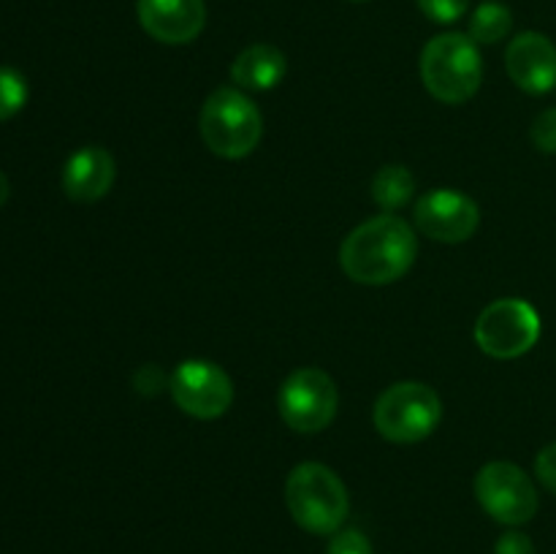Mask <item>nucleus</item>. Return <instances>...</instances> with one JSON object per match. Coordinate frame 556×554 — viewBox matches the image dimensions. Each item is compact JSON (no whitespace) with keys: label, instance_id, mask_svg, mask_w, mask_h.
Listing matches in <instances>:
<instances>
[{"label":"nucleus","instance_id":"obj_1","mask_svg":"<svg viewBox=\"0 0 556 554\" xmlns=\"http://www.w3.org/2000/svg\"><path fill=\"white\" fill-rule=\"evenodd\" d=\"M418 253L410 223L383 212L353 228L340 248V266L353 282L389 286L407 275Z\"/></svg>","mask_w":556,"mask_h":554},{"label":"nucleus","instance_id":"obj_2","mask_svg":"<svg viewBox=\"0 0 556 554\" xmlns=\"http://www.w3.org/2000/svg\"><path fill=\"white\" fill-rule=\"evenodd\" d=\"M286 503L293 521L313 536H334L351 508L342 478L320 462H302L288 473Z\"/></svg>","mask_w":556,"mask_h":554},{"label":"nucleus","instance_id":"obj_3","mask_svg":"<svg viewBox=\"0 0 556 554\" xmlns=\"http://www.w3.org/2000/svg\"><path fill=\"white\" fill-rule=\"evenodd\" d=\"M421 79L440 103H465L478 92L483 60L478 43L465 33L434 36L421 52Z\"/></svg>","mask_w":556,"mask_h":554},{"label":"nucleus","instance_id":"obj_4","mask_svg":"<svg viewBox=\"0 0 556 554\" xmlns=\"http://www.w3.org/2000/svg\"><path fill=\"white\" fill-rule=\"evenodd\" d=\"M264 119L258 106L239 87H220L201 109V136L215 155L237 161L258 147Z\"/></svg>","mask_w":556,"mask_h":554},{"label":"nucleus","instance_id":"obj_5","mask_svg":"<svg viewBox=\"0 0 556 554\" xmlns=\"http://www.w3.org/2000/svg\"><path fill=\"white\" fill-rule=\"evenodd\" d=\"M443 402L438 391L418 380L389 386L375 402V429L391 443H418L438 429Z\"/></svg>","mask_w":556,"mask_h":554},{"label":"nucleus","instance_id":"obj_6","mask_svg":"<svg viewBox=\"0 0 556 554\" xmlns=\"http://www.w3.org/2000/svg\"><path fill=\"white\" fill-rule=\"evenodd\" d=\"M340 391L329 373L318 367H302L288 375L277 394V411L282 421L302 435L324 432L337 416Z\"/></svg>","mask_w":556,"mask_h":554},{"label":"nucleus","instance_id":"obj_7","mask_svg":"<svg viewBox=\"0 0 556 554\" xmlns=\"http://www.w3.org/2000/svg\"><path fill=\"white\" fill-rule=\"evenodd\" d=\"M541 337V315L525 299H497L476 320V342L494 358H519Z\"/></svg>","mask_w":556,"mask_h":554},{"label":"nucleus","instance_id":"obj_8","mask_svg":"<svg viewBox=\"0 0 556 554\" xmlns=\"http://www.w3.org/2000/svg\"><path fill=\"white\" fill-rule=\"evenodd\" d=\"M476 498L494 521L527 525L538 514V489L514 462H489L476 476Z\"/></svg>","mask_w":556,"mask_h":554},{"label":"nucleus","instance_id":"obj_9","mask_svg":"<svg viewBox=\"0 0 556 554\" xmlns=\"http://www.w3.org/2000/svg\"><path fill=\"white\" fill-rule=\"evenodd\" d=\"M168 391L188 416L210 421L220 418L233 402V383L223 367L206 358H188L168 375Z\"/></svg>","mask_w":556,"mask_h":554},{"label":"nucleus","instance_id":"obj_10","mask_svg":"<svg viewBox=\"0 0 556 554\" xmlns=\"http://www.w3.org/2000/svg\"><path fill=\"white\" fill-rule=\"evenodd\" d=\"M481 223V210L470 196L438 188L416 201V226L438 242L456 244L470 239Z\"/></svg>","mask_w":556,"mask_h":554},{"label":"nucleus","instance_id":"obj_11","mask_svg":"<svg viewBox=\"0 0 556 554\" xmlns=\"http://www.w3.org/2000/svg\"><path fill=\"white\" fill-rule=\"evenodd\" d=\"M505 68L508 76L530 96H543V92L556 87V47L552 38L543 33H519L510 41L505 52Z\"/></svg>","mask_w":556,"mask_h":554},{"label":"nucleus","instance_id":"obj_12","mask_svg":"<svg viewBox=\"0 0 556 554\" xmlns=\"http://www.w3.org/2000/svg\"><path fill=\"white\" fill-rule=\"evenodd\" d=\"M139 22L155 41L190 43L206 25L204 0H139Z\"/></svg>","mask_w":556,"mask_h":554},{"label":"nucleus","instance_id":"obj_13","mask_svg":"<svg viewBox=\"0 0 556 554\" xmlns=\"http://www.w3.org/2000/svg\"><path fill=\"white\" fill-rule=\"evenodd\" d=\"M114 174H117L114 158L103 147H81L65 161L63 190L71 201L92 204L112 190Z\"/></svg>","mask_w":556,"mask_h":554},{"label":"nucleus","instance_id":"obj_14","mask_svg":"<svg viewBox=\"0 0 556 554\" xmlns=\"http://www.w3.org/2000/svg\"><path fill=\"white\" fill-rule=\"evenodd\" d=\"M282 76H286V54L269 43H253L231 63V81L242 90H271L280 85Z\"/></svg>","mask_w":556,"mask_h":554},{"label":"nucleus","instance_id":"obj_15","mask_svg":"<svg viewBox=\"0 0 556 554\" xmlns=\"http://www.w3.org/2000/svg\"><path fill=\"white\" fill-rule=\"evenodd\" d=\"M416 193V179H413L410 168L391 163L383 166L372 179V199L383 212H396L407 204Z\"/></svg>","mask_w":556,"mask_h":554},{"label":"nucleus","instance_id":"obj_16","mask_svg":"<svg viewBox=\"0 0 556 554\" xmlns=\"http://www.w3.org/2000/svg\"><path fill=\"white\" fill-rule=\"evenodd\" d=\"M510 27H514V14H510L508 5L497 3V0H486L470 16V33L467 36L476 43H497L508 36Z\"/></svg>","mask_w":556,"mask_h":554},{"label":"nucleus","instance_id":"obj_17","mask_svg":"<svg viewBox=\"0 0 556 554\" xmlns=\"http://www.w3.org/2000/svg\"><path fill=\"white\" fill-rule=\"evenodd\" d=\"M27 103V81L20 71L0 65V123L11 119Z\"/></svg>","mask_w":556,"mask_h":554},{"label":"nucleus","instance_id":"obj_18","mask_svg":"<svg viewBox=\"0 0 556 554\" xmlns=\"http://www.w3.org/2000/svg\"><path fill=\"white\" fill-rule=\"evenodd\" d=\"M416 3L427 20L440 22V25H451V22L462 20L470 9V0H416Z\"/></svg>","mask_w":556,"mask_h":554},{"label":"nucleus","instance_id":"obj_19","mask_svg":"<svg viewBox=\"0 0 556 554\" xmlns=\"http://www.w3.org/2000/svg\"><path fill=\"white\" fill-rule=\"evenodd\" d=\"M326 554H372V543H369V538L362 530H353V527L342 530L340 527L331 536Z\"/></svg>","mask_w":556,"mask_h":554},{"label":"nucleus","instance_id":"obj_20","mask_svg":"<svg viewBox=\"0 0 556 554\" xmlns=\"http://www.w3.org/2000/svg\"><path fill=\"white\" fill-rule=\"evenodd\" d=\"M532 144L538 147L541 152H548V155H556V106L546 109L535 117L532 123Z\"/></svg>","mask_w":556,"mask_h":554},{"label":"nucleus","instance_id":"obj_21","mask_svg":"<svg viewBox=\"0 0 556 554\" xmlns=\"http://www.w3.org/2000/svg\"><path fill=\"white\" fill-rule=\"evenodd\" d=\"M494 554H535V543H532V538L527 532L508 530L505 536H500Z\"/></svg>","mask_w":556,"mask_h":554},{"label":"nucleus","instance_id":"obj_22","mask_svg":"<svg viewBox=\"0 0 556 554\" xmlns=\"http://www.w3.org/2000/svg\"><path fill=\"white\" fill-rule=\"evenodd\" d=\"M535 476L541 478V483L548 489V492L556 494V443L546 445V449L538 454Z\"/></svg>","mask_w":556,"mask_h":554},{"label":"nucleus","instance_id":"obj_23","mask_svg":"<svg viewBox=\"0 0 556 554\" xmlns=\"http://www.w3.org/2000/svg\"><path fill=\"white\" fill-rule=\"evenodd\" d=\"M9 196H11V182H9V177H5V174L0 172V206H3L5 201H9Z\"/></svg>","mask_w":556,"mask_h":554},{"label":"nucleus","instance_id":"obj_24","mask_svg":"<svg viewBox=\"0 0 556 554\" xmlns=\"http://www.w3.org/2000/svg\"><path fill=\"white\" fill-rule=\"evenodd\" d=\"M353 3H367V0H353Z\"/></svg>","mask_w":556,"mask_h":554}]
</instances>
